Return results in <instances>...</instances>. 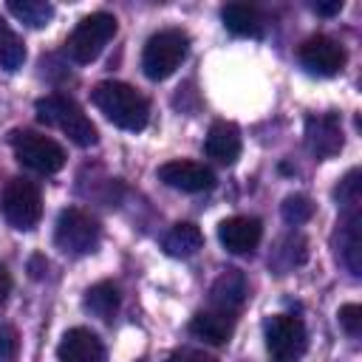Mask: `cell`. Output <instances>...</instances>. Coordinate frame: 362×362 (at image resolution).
<instances>
[{"mask_svg":"<svg viewBox=\"0 0 362 362\" xmlns=\"http://www.w3.org/2000/svg\"><path fill=\"white\" fill-rule=\"evenodd\" d=\"M82 305H85L88 314H93L99 320H110L116 314V308H119V288L110 280H102V283H96V286H90L85 291Z\"/></svg>","mask_w":362,"mask_h":362,"instance_id":"obj_20","label":"cell"},{"mask_svg":"<svg viewBox=\"0 0 362 362\" xmlns=\"http://www.w3.org/2000/svg\"><path fill=\"white\" fill-rule=\"evenodd\" d=\"M90 99H93V105L105 113V119L113 122L116 127L130 130V133H139V130L147 127L150 102H147L133 85L107 79V82H99V85L90 90Z\"/></svg>","mask_w":362,"mask_h":362,"instance_id":"obj_1","label":"cell"},{"mask_svg":"<svg viewBox=\"0 0 362 362\" xmlns=\"http://www.w3.org/2000/svg\"><path fill=\"white\" fill-rule=\"evenodd\" d=\"M263 238V223L249 215H232L218 223V240L226 252L232 255H246L252 252Z\"/></svg>","mask_w":362,"mask_h":362,"instance_id":"obj_12","label":"cell"},{"mask_svg":"<svg viewBox=\"0 0 362 362\" xmlns=\"http://www.w3.org/2000/svg\"><path fill=\"white\" fill-rule=\"evenodd\" d=\"M337 201H339V206L345 209V212H354V209H359V170H351L342 181H339V187H337Z\"/></svg>","mask_w":362,"mask_h":362,"instance_id":"obj_24","label":"cell"},{"mask_svg":"<svg viewBox=\"0 0 362 362\" xmlns=\"http://www.w3.org/2000/svg\"><path fill=\"white\" fill-rule=\"evenodd\" d=\"M342 124L337 113H317L305 119V147L317 158H331L342 150Z\"/></svg>","mask_w":362,"mask_h":362,"instance_id":"obj_10","label":"cell"},{"mask_svg":"<svg viewBox=\"0 0 362 362\" xmlns=\"http://www.w3.org/2000/svg\"><path fill=\"white\" fill-rule=\"evenodd\" d=\"M158 178L173 187V189H181V192H206L215 187V173L198 161H167L158 167Z\"/></svg>","mask_w":362,"mask_h":362,"instance_id":"obj_11","label":"cell"},{"mask_svg":"<svg viewBox=\"0 0 362 362\" xmlns=\"http://www.w3.org/2000/svg\"><path fill=\"white\" fill-rule=\"evenodd\" d=\"M204 150L218 164H235L240 150H243L238 124H232V122H212V127H209V133L204 139Z\"/></svg>","mask_w":362,"mask_h":362,"instance_id":"obj_14","label":"cell"},{"mask_svg":"<svg viewBox=\"0 0 362 362\" xmlns=\"http://www.w3.org/2000/svg\"><path fill=\"white\" fill-rule=\"evenodd\" d=\"M337 320H339V325H342V331L348 337H359L362 334V305H356V303L342 305L339 314H337Z\"/></svg>","mask_w":362,"mask_h":362,"instance_id":"obj_25","label":"cell"},{"mask_svg":"<svg viewBox=\"0 0 362 362\" xmlns=\"http://www.w3.org/2000/svg\"><path fill=\"white\" fill-rule=\"evenodd\" d=\"M266 351L274 362H300L308 348V331L294 314H272L263 325Z\"/></svg>","mask_w":362,"mask_h":362,"instance_id":"obj_5","label":"cell"},{"mask_svg":"<svg viewBox=\"0 0 362 362\" xmlns=\"http://www.w3.org/2000/svg\"><path fill=\"white\" fill-rule=\"evenodd\" d=\"M187 51H189V37L181 28H164V31L153 34L141 51L144 76L153 82L167 79L187 59Z\"/></svg>","mask_w":362,"mask_h":362,"instance_id":"obj_3","label":"cell"},{"mask_svg":"<svg viewBox=\"0 0 362 362\" xmlns=\"http://www.w3.org/2000/svg\"><path fill=\"white\" fill-rule=\"evenodd\" d=\"M99 223L76 209V206H68L59 212L57 218V229H54V240L57 246L65 252V255H74V257H82V255H90L96 246H99Z\"/></svg>","mask_w":362,"mask_h":362,"instance_id":"obj_8","label":"cell"},{"mask_svg":"<svg viewBox=\"0 0 362 362\" xmlns=\"http://www.w3.org/2000/svg\"><path fill=\"white\" fill-rule=\"evenodd\" d=\"M116 34V17L107 14V11H96V14H88L85 20H79V25L71 31L68 37V57L76 62V65H88L93 62L105 45L113 40Z\"/></svg>","mask_w":362,"mask_h":362,"instance_id":"obj_4","label":"cell"},{"mask_svg":"<svg viewBox=\"0 0 362 362\" xmlns=\"http://www.w3.org/2000/svg\"><path fill=\"white\" fill-rule=\"evenodd\" d=\"M201 246H204V232L195 223H189V221L175 223L164 235V252L170 257H192Z\"/></svg>","mask_w":362,"mask_h":362,"instance_id":"obj_18","label":"cell"},{"mask_svg":"<svg viewBox=\"0 0 362 362\" xmlns=\"http://www.w3.org/2000/svg\"><path fill=\"white\" fill-rule=\"evenodd\" d=\"M11 147H14L17 161L40 175H51V173L62 170V164H65L62 144H57L51 136H42L37 130H14Z\"/></svg>","mask_w":362,"mask_h":362,"instance_id":"obj_6","label":"cell"},{"mask_svg":"<svg viewBox=\"0 0 362 362\" xmlns=\"http://www.w3.org/2000/svg\"><path fill=\"white\" fill-rule=\"evenodd\" d=\"M345 48L328 34H314L300 45V62L314 76H337L345 68Z\"/></svg>","mask_w":362,"mask_h":362,"instance_id":"obj_9","label":"cell"},{"mask_svg":"<svg viewBox=\"0 0 362 362\" xmlns=\"http://www.w3.org/2000/svg\"><path fill=\"white\" fill-rule=\"evenodd\" d=\"M339 255L342 263L348 266L351 274L362 272V235H359V209L345 212L342 221V240H339Z\"/></svg>","mask_w":362,"mask_h":362,"instance_id":"obj_19","label":"cell"},{"mask_svg":"<svg viewBox=\"0 0 362 362\" xmlns=\"http://www.w3.org/2000/svg\"><path fill=\"white\" fill-rule=\"evenodd\" d=\"M25 62V45L17 37V31L0 17V68L3 71H17Z\"/></svg>","mask_w":362,"mask_h":362,"instance_id":"obj_21","label":"cell"},{"mask_svg":"<svg viewBox=\"0 0 362 362\" xmlns=\"http://www.w3.org/2000/svg\"><path fill=\"white\" fill-rule=\"evenodd\" d=\"M167 362H218L215 356L204 354V351H195V348H184V351H175Z\"/></svg>","mask_w":362,"mask_h":362,"instance_id":"obj_26","label":"cell"},{"mask_svg":"<svg viewBox=\"0 0 362 362\" xmlns=\"http://www.w3.org/2000/svg\"><path fill=\"white\" fill-rule=\"evenodd\" d=\"M280 212H283L286 223H294V226H297V223H305V221L314 215V204H311V198H308V195L294 192V195H288V198L283 201Z\"/></svg>","mask_w":362,"mask_h":362,"instance_id":"obj_23","label":"cell"},{"mask_svg":"<svg viewBox=\"0 0 362 362\" xmlns=\"http://www.w3.org/2000/svg\"><path fill=\"white\" fill-rule=\"evenodd\" d=\"M314 11H317V14H322V17L339 14V11H342V0H331V3H317V6H314Z\"/></svg>","mask_w":362,"mask_h":362,"instance_id":"obj_28","label":"cell"},{"mask_svg":"<svg viewBox=\"0 0 362 362\" xmlns=\"http://www.w3.org/2000/svg\"><path fill=\"white\" fill-rule=\"evenodd\" d=\"M3 218L14 229H34L42 218V195L40 187L28 178H11L0 198Z\"/></svg>","mask_w":362,"mask_h":362,"instance_id":"obj_7","label":"cell"},{"mask_svg":"<svg viewBox=\"0 0 362 362\" xmlns=\"http://www.w3.org/2000/svg\"><path fill=\"white\" fill-rule=\"evenodd\" d=\"M57 359L59 362H105V345L90 328H71L62 334L57 345Z\"/></svg>","mask_w":362,"mask_h":362,"instance_id":"obj_13","label":"cell"},{"mask_svg":"<svg viewBox=\"0 0 362 362\" xmlns=\"http://www.w3.org/2000/svg\"><path fill=\"white\" fill-rule=\"evenodd\" d=\"M37 110V119L42 124H51V127H59L74 144L79 147H90L96 144L99 133H96V124L85 116V110L71 99V96H62V93H48L42 99H37L34 105Z\"/></svg>","mask_w":362,"mask_h":362,"instance_id":"obj_2","label":"cell"},{"mask_svg":"<svg viewBox=\"0 0 362 362\" xmlns=\"http://www.w3.org/2000/svg\"><path fill=\"white\" fill-rule=\"evenodd\" d=\"M48 269V260L42 255H34L31 257V277H42V272Z\"/></svg>","mask_w":362,"mask_h":362,"instance_id":"obj_29","label":"cell"},{"mask_svg":"<svg viewBox=\"0 0 362 362\" xmlns=\"http://www.w3.org/2000/svg\"><path fill=\"white\" fill-rule=\"evenodd\" d=\"M246 294H249V286H246L243 272H240V269H223V272L218 274V280L212 283V288H209V303H212V308H218V311L235 314V308L243 305Z\"/></svg>","mask_w":362,"mask_h":362,"instance_id":"obj_15","label":"cell"},{"mask_svg":"<svg viewBox=\"0 0 362 362\" xmlns=\"http://www.w3.org/2000/svg\"><path fill=\"white\" fill-rule=\"evenodd\" d=\"M8 294H11V274H8V269L0 263V305L8 300Z\"/></svg>","mask_w":362,"mask_h":362,"instance_id":"obj_27","label":"cell"},{"mask_svg":"<svg viewBox=\"0 0 362 362\" xmlns=\"http://www.w3.org/2000/svg\"><path fill=\"white\" fill-rule=\"evenodd\" d=\"M221 20L223 25L235 34V37H263V17L255 6H246V3H229L221 8Z\"/></svg>","mask_w":362,"mask_h":362,"instance_id":"obj_17","label":"cell"},{"mask_svg":"<svg viewBox=\"0 0 362 362\" xmlns=\"http://www.w3.org/2000/svg\"><path fill=\"white\" fill-rule=\"evenodd\" d=\"M8 11L31 28H42L54 17V6L45 0H8Z\"/></svg>","mask_w":362,"mask_h":362,"instance_id":"obj_22","label":"cell"},{"mask_svg":"<svg viewBox=\"0 0 362 362\" xmlns=\"http://www.w3.org/2000/svg\"><path fill=\"white\" fill-rule=\"evenodd\" d=\"M189 331L209 342V345H223L229 342V337L235 334V317L229 311H218V308H209V311H198L192 320H189Z\"/></svg>","mask_w":362,"mask_h":362,"instance_id":"obj_16","label":"cell"}]
</instances>
